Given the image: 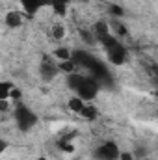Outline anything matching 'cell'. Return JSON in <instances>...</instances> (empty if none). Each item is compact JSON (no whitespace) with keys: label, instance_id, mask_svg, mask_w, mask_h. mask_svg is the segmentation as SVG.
Segmentation results:
<instances>
[{"label":"cell","instance_id":"1","mask_svg":"<svg viewBox=\"0 0 158 160\" xmlns=\"http://www.w3.org/2000/svg\"><path fill=\"white\" fill-rule=\"evenodd\" d=\"M102 47H104V50H106V56H108V62L110 63H114V65H123L125 62H126V48L121 45L117 41V38L112 34V36H108L106 39L101 43Z\"/></svg>","mask_w":158,"mask_h":160},{"label":"cell","instance_id":"2","mask_svg":"<svg viewBox=\"0 0 158 160\" xmlns=\"http://www.w3.org/2000/svg\"><path fill=\"white\" fill-rule=\"evenodd\" d=\"M99 89H101V84L97 80L93 78V77H86V78L82 80V84L75 89V93L84 102H89V101H93L99 95Z\"/></svg>","mask_w":158,"mask_h":160},{"label":"cell","instance_id":"3","mask_svg":"<svg viewBox=\"0 0 158 160\" xmlns=\"http://www.w3.org/2000/svg\"><path fill=\"white\" fill-rule=\"evenodd\" d=\"M15 121H17V125H19V128L21 130H30V128H34V125L37 123V116L28 108V106H24V104H19L17 108H15Z\"/></svg>","mask_w":158,"mask_h":160},{"label":"cell","instance_id":"4","mask_svg":"<svg viewBox=\"0 0 158 160\" xmlns=\"http://www.w3.org/2000/svg\"><path fill=\"white\" fill-rule=\"evenodd\" d=\"M119 153H121V149H119V145L116 142H104L102 145H99L95 149V158L97 160H117Z\"/></svg>","mask_w":158,"mask_h":160},{"label":"cell","instance_id":"5","mask_svg":"<svg viewBox=\"0 0 158 160\" xmlns=\"http://www.w3.org/2000/svg\"><path fill=\"white\" fill-rule=\"evenodd\" d=\"M58 65H56V62L54 60H50L48 56H45L43 58V62L39 63V77L45 82H52V80L58 77Z\"/></svg>","mask_w":158,"mask_h":160},{"label":"cell","instance_id":"6","mask_svg":"<svg viewBox=\"0 0 158 160\" xmlns=\"http://www.w3.org/2000/svg\"><path fill=\"white\" fill-rule=\"evenodd\" d=\"M19 2H21V6H22L24 13H26V15H30V17H34L41 8L50 6V0H19Z\"/></svg>","mask_w":158,"mask_h":160},{"label":"cell","instance_id":"7","mask_svg":"<svg viewBox=\"0 0 158 160\" xmlns=\"http://www.w3.org/2000/svg\"><path fill=\"white\" fill-rule=\"evenodd\" d=\"M91 34L95 36V39L99 41V43H102V41L106 39L108 36H112V30H110V24H108V22L99 21V22H95V24H93Z\"/></svg>","mask_w":158,"mask_h":160},{"label":"cell","instance_id":"8","mask_svg":"<svg viewBox=\"0 0 158 160\" xmlns=\"http://www.w3.org/2000/svg\"><path fill=\"white\" fill-rule=\"evenodd\" d=\"M4 22H6V26H9V28H19V26L22 24V15H21L19 11H7L6 17H4Z\"/></svg>","mask_w":158,"mask_h":160},{"label":"cell","instance_id":"9","mask_svg":"<svg viewBox=\"0 0 158 160\" xmlns=\"http://www.w3.org/2000/svg\"><path fill=\"white\" fill-rule=\"evenodd\" d=\"M69 4H71V0H50V6H52L54 13L60 15V17H65V15H67Z\"/></svg>","mask_w":158,"mask_h":160},{"label":"cell","instance_id":"10","mask_svg":"<svg viewBox=\"0 0 158 160\" xmlns=\"http://www.w3.org/2000/svg\"><path fill=\"white\" fill-rule=\"evenodd\" d=\"M56 65H58V71L62 73H67V75L77 73V63L73 60H62V62H56Z\"/></svg>","mask_w":158,"mask_h":160},{"label":"cell","instance_id":"11","mask_svg":"<svg viewBox=\"0 0 158 160\" xmlns=\"http://www.w3.org/2000/svg\"><path fill=\"white\" fill-rule=\"evenodd\" d=\"M84 106H86V102H84L80 97H77V95L69 99V110H71V112H75V114H78L80 116L82 110H84Z\"/></svg>","mask_w":158,"mask_h":160},{"label":"cell","instance_id":"12","mask_svg":"<svg viewBox=\"0 0 158 160\" xmlns=\"http://www.w3.org/2000/svg\"><path fill=\"white\" fill-rule=\"evenodd\" d=\"M86 78L84 75H80V73H71V75H67V86H69V89H77L80 84H82V80Z\"/></svg>","mask_w":158,"mask_h":160},{"label":"cell","instance_id":"13","mask_svg":"<svg viewBox=\"0 0 158 160\" xmlns=\"http://www.w3.org/2000/svg\"><path fill=\"white\" fill-rule=\"evenodd\" d=\"M13 89V84L7 82V80H2L0 82V101H9V91Z\"/></svg>","mask_w":158,"mask_h":160},{"label":"cell","instance_id":"14","mask_svg":"<svg viewBox=\"0 0 158 160\" xmlns=\"http://www.w3.org/2000/svg\"><path fill=\"white\" fill-rule=\"evenodd\" d=\"M63 36H65V28L62 24H54L50 30V38L52 39H63Z\"/></svg>","mask_w":158,"mask_h":160},{"label":"cell","instance_id":"15","mask_svg":"<svg viewBox=\"0 0 158 160\" xmlns=\"http://www.w3.org/2000/svg\"><path fill=\"white\" fill-rule=\"evenodd\" d=\"M54 58H58L60 62H62V60H71V50L65 48V47H60V48L54 50Z\"/></svg>","mask_w":158,"mask_h":160},{"label":"cell","instance_id":"16","mask_svg":"<svg viewBox=\"0 0 158 160\" xmlns=\"http://www.w3.org/2000/svg\"><path fill=\"white\" fill-rule=\"evenodd\" d=\"M78 34H80V39L86 41L87 45H95V43H97L95 36L91 34V30H78Z\"/></svg>","mask_w":158,"mask_h":160},{"label":"cell","instance_id":"17","mask_svg":"<svg viewBox=\"0 0 158 160\" xmlns=\"http://www.w3.org/2000/svg\"><path fill=\"white\" fill-rule=\"evenodd\" d=\"M58 147H60L63 153H73V151H75V147H73V143H71V140H69V138L60 140V142H58Z\"/></svg>","mask_w":158,"mask_h":160},{"label":"cell","instance_id":"18","mask_svg":"<svg viewBox=\"0 0 158 160\" xmlns=\"http://www.w3.org/2000/svg\"><path fill=\"white\" fill-rule=\"evenodd\" d=\"M80 116H82V118H86V119H89V121H91V119H95V118H97V110H95L93 106H87V104H86Z\"/></svg>","mask_w":158,"mask_h":160},{"label":"cell","instance_id":"19","mask_svg":"<svg viewBox=\"0 0 158 160\" xmlns=\"http://www.w3.org/2000/svg\"><path fill=\"white\" fill-rule=\"evenodd\" d=\"M117 160H134V155L128 153V151H121L119 157H117Z\"/></svg>","mask_w":158,"mask_h":160},{"label":"cell","instance_id":"20","mask_svg":"<svg viewBox=\"0 0 158 160\" xmlns=\"http://www.w3.org/2000/svg\"><path fill=\"white\" fill-rule=\"evenodd\" d=\"M9 99H13V101H19V99H21V89H17V88L13 86V89L9 91Z\"/></svg>","mask_w":158,"mask_h":160},{"label":"cell","instance_id":"21","mask_svg":"<svg viewBox=\"0 0 158 160\" xmlns=\"http://www.w3.org/2000/svg\"><path fill=\"white\" fill-rule=\"evenodd\" d=\"M0 112H2V114L9 112V101H7V99H6V101H0Z\"/></svg>","mask_w":158,"mask_h":160},{"label":"cell","instance_id":"22","mask_svg":"<svg viewBox=\"0 0 158 160\" xmlns=\"http://www.w3.org/2000/svg\"><path fill=\"white\" fill-rule=\"evenodd\" d=\"M110 13L112 15H123V9L117 8V6H110Z\"/></svg>","mask_w":158,"mask_h":160},{"label":"cell","instance_id":"23","mask_svg":"<svg viewBox=\"0 0 158 160\" xmlns=\"http://www.w3.org/2000/svg\"><path fill=\"white\" fill-rule=\"evenodd\" d=\"M6 149H7V142H6V140H2V138H0V155H2V153H4V151H6Z\"/></svg>","mask_w":158,"mask_h":160},{"label":"cell","instance_id":"24","mask_svg":"<svg viewBox=\"0 0 158 160\" xmlns=\"http://www.w3.org/2000/svg\"><path fill=\"white\" fill-rule=\"evenodd\" d=\"M37 160H48V158H47V157H39Z\"/></svg>","mask_w":158,"mask_h":160}]
</instances>
